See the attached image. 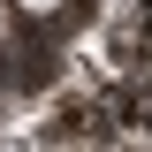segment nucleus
Segmentation results:
<instances>
[{
    "label": "nucleus",
    "mask_w": 152,
    "mask_h": 152,
    "mask_svg": "<svg viewBox=\"0 0 152 152\" xmlns=\"http://www.w3.org/2000/svg\"><path fill=\"white\" fill-rule=\"evenodd\" d=\"M0 31H8V15H0Z\"/></svg>",
    "instance_id": "f03ea898"
},
{
    "label": "nucleus",
    "mask_w": 152,
    "mask_h": 152,
    "mask_svg": "<svg viewBox=\"0 0 152 152\" xmlns=\"http://www.w3.org/2000/svg\"><path fill=\"white\" fill-rule=\"evenodd\" d=\"M23 15H61V0H15Z\"/></svg>",
    "instance_id": "f257e3e1"
}]
</instances>
